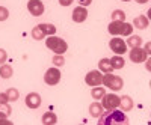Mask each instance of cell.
I'll use <instances>...</instances> for the list:
<instances>
[{"label": "cell", "mask_w": 151, "mask_h": 125, "mask_svg": "<svg viewBox=\"0 0 151 125\" xmlns=\"http://www.w3.org/2000/svg\"><path fill=\"white\" fill-rule=\"evenodd\" d=\"M127 124L129 118L125 115V111H122L121 109L106 110L98 118V125H127Z\"/></svg>", "instance_id": "cell-1"}, {"label": "cell", "mask_w": 151, "mask_h": 125, "mask_svg": "<svg viewBox=\"0 0 151 125\" xmlns=\"http://www.w3.org/2000/svg\"><path fill=\"white\" fill-rule=\"evenodd\" d=\"M45 47H47L48 50H52L55 54H65L67 50H68L67 41H64L62 38H58V36H55V35L47 36V39H45Z\"/></svg>", "instance_id": "cell-2"}, {"label": "cell", "mask_w": 151, "mask_h": 125, "mask_svg": "<svg viewBox=\"0 0 151 125\" xmlns=\"http://www.w3.org/2000/svg\"><path fill=\"white\" fill-rule=\"evenodd\" d=\"M101 84H104L106 87H109L112 92H118V91L122 89L124 81H122V79L119 76H113L112 72H106L104 76H103V83Z\"/></svg>", "instance_id": "cell-3"}, {"label": "cell", "mask_w": 151, "mask_h": 125, "mask_svg": "<svg viewBox=\"0 0 151 125\" xmlns=\"http://www.w3.org/2000/svg\"><path fill=\"white\" fill-rule=\"evenodd\" d=\"M119 103H121V96H118L116 94H106L101 98V104L106 110H112V109H119Z\"/></svg>", "instance_id": "cell-4"}, {"label": "cell", "mask_w": 151, "mask_h": 125, "mask_svg": "<svg viewBox=\"0 0 151 125\" xmlns=\"http://www.w3.org/2000/svg\"><path fill=\"white\" fill-rule=\"evenodd\" d=\"M44 81L48 86H56L60 81V71H59V68L58 66L48 68L45 71V74H44Z\"/></svg>", "instance_id": "cell-5"}, {"label": "cell", "mask_w": 151, "mask_h": 125, "mask_svg": "<svg viewBox=\"0 0 151 125\" xmlns=\"http://www.w3.org/2000/svg\"><path fill=\"white\" fill-rule=\"evenodd\" d=\"M109 47H110V50L115 54H124L125 51H127V42H125L124 39H121V38H112L110 41H109Z\"/></svg>", "instance_id": "cell-6"}, {"label": "cell", "mask_w": 151, "mask_h": 125, "mask_svg": "<svg viewBox=\"0 0 151 125\" xmlns=\"http://www.w3.org/2000/svg\"><path fill=\"white\" fill-rule=\"evenodd\" d=\"M85 83H86L88 86H91V87L100 86V84L103 83V74L100 72V71H97V69H92V71H89V72L86 74Z\"/></svg>", "instance_id": "cell-7"}, {"label": "cell", "mask_w": 151, "mask_h": 125, "mask_svg": "<svg viewBox=\"0 0 151 125\" xmlns=\"http://www.w3.org/2000/svg\"><path fill=\"white\" fill-rule=\"evenodd\" d=\"M130 60L133 62V64H142V62H145L148 59V54L144 48L141 47H136V48H132L130 50V54H129Z\"/></svg>", "instance_id": "cell-8"}, {"label": "cell", "mask_w": 151, "mask_h": 125, "mask_svg": "<svg viewBox=\"0 0 151 125\" xmlns=\"http://www.w3.org/2000/svg\"><path fill=\"white\" fill-rule=\"evenodd\" d=\"M27 9H29V12H30L33 17L42 15L44 11H45L44 3L41 2V0H29V2H27Z\"/></svg>", "instance_id": "cell-9"}, {"label": "cell", "mask_w": 151, "mask_h": 125, "mask_svg": "<svg viewBox=\"0 0 151 125\" xmlns=\"http://www.w3.org/2000/svg\"><path fill=\"white\" fill-rule=\"evenodd\" d=\"M124 27H125V21H115V20H112L110 24L107 26V32L112 36H122Z\"/></svg>", "instance_id": "cell-10"}, {"label": "cell", "mask_w": 151, "mask_h": 125, "mask_svg": "<svg viewBox=\"0 0 151 125\" xmlns=\"http://www.w3.org/2000/svg\"><path fill=\"white\" fill-rule=\"evenodd\" d=\"M71 18H73L74 23H85L86 18H88V9L85 6H77L73 11Z\"/></svg>", "instance_id": "cell-11"}, {"label": "cell", "mask_w": 151, "mask_h": 125, "mask_svg": "<svg viewBox=\"0 0 151 125\" xmlns=\"http://www.w3.org/2000/svg\"><path fill=\"white\" fill-rule=\"evenodd\" d=\"M41 103H42V98H41L40 94L30 92V94L26 95V106L29 109H38V107L41 106Z\"/></svg>", "instance_id": "cell-12"}, {"label": "cell", "mask_w": 151, "mask_h": 125, "mask_svg": "<svg viewBox=\"0 0 151 125\" xmlns=\"http://www.w3.org/2000/svg\"><path fill=\"white\" fill-rule=\"evenodd\" d=\"M104 111V107H103V104L100 103V101H95V103H92L91 106H89V115L92 116V118H100L101 116V113Z\"/></svg>", "instance_id": "cell-13"}, {"label": "cell", "mask_w": 151, "mask_h": 125, "mask_svg": "<svg viewBox=\"0 0 151 125\" xmlns=\"http://www.w3.org/2000/svg\"><path fill=\"white\" fill-rule=\"evenodd\" d=\"M148 18H147V15H137V17H134V20H133V27H136V29H139V30H144V29H147L148 27Z\"/></svg>", "instance_id": "cell-14"}, {"label": "cell", "mask_w": 151, "mask_h": 125, "mask_svg": "<svg viewBox=\"0 0 151 125\" xmlns=\"http://www.w3.org/2000/svg\"><path fill=\"white\" fill-rule=\"evenodd\" d=\"M133 106H134V103H133V99H132L129 95H124V96H121L119 109H121L122 111H130V110L133 109Z\"/></svg>", "instance_id": "cell-15"}, {"label": "cell", "mask_w": 151, "mask_h": 125, "mask_svg": "<svg viewBox=\"0 0 151 125\" xmlns=\"http://www.w3.org/2000/svg\"><path fill=\"white\" fill-rule=\"evenodd\" d=\"M41 122L44 125H55L58 122V116H56V113H53L52 110L45 111V113L42 115V118H41Z\"/></svg>", "instance_id": "cell-16"}, {"label": "cell", "mask_w": 151, "mask_h": 125, "mask_svg": "<svg viewBox=\"0 0 151 125\" xmlns=\"http://www.w3.org/2000/svg\"><path fill=\"white\" fill-rule=\"evenodd\" d=\"M106 95V89L103 86H94L92 91H91V96L95 99V101H100L103 96Z\"/></svg>", "instance_id": "cell-17"}, {"label": "cell", "mask_w": 151, "mask_h": 125, "mask_svg": "<svg viewBox=\"0 0 151 125\" xmlns=\"http://www.w3.org/2000/svg\"><path fill=\"white\" fill-rule=\"evenodd\" d=\"M12 74H14V69H12L11 65L3 64L2 66H0V79H3V80L11 79V77H12Z\"/></svg>", "instance_id": "cell-18"}, {"label": "cell", "mask_w": 151, "mask_h": 125, "mask_svg": "<svg viewBox=\"0 0 151 125\" xmlns=\"http://www.w3.org/2000/svg\"><path fill=\"white\" fill-rule=\"evenodd\" d=\"M40 26V29L45 33V36H52L56 33V26L55 24H50V23H41V24H38Z\"/></svg>", "instance_id": "cell-19"}, {"label": "cell", "mask_w": 151, "mask_h": 125, "mask_svg": "<svg viewBox=\"0 0 151 125\" xmlns=\"http://www.w3.org/2000/svg\"><path fill=\"white\" fill-rule=\"evenodd\" d=\"M98 68H100V71L101 72H112L113 71V66H112V64H110V59H101L98 62Z\"/></svg>", "instance_id": "cell-20"}, {"label": "cell", "mask_w": 151, "mask_h": 125, "mask_svg": "<svg viewBox=\"0 0 151 125\" xmlns=\"http://www.w3.org/2000/svg\"><path fill=\"white\" fill-rule=\"evenodd\" d=\"M110 64H112L113 69H122L124 65H125V60H124V57H121L119 54H116V56H113L110 59Z\"/></svg>", "instance_id": "cell-21"}, {"label": "cell", "mask_w": 151, "mask_h": 125, "mask_svg": "<svg viewBox=\"0 0 151 125\" xmlns=\"http://www.w3.org/2000/svg\"><path fill=\"white\" fill-rule=\"evenodd\" d=\"M127 42V47H130V48H136V47H141L142 45V38L141 36H133V35H130L129 36V39L125 41Z\"/></svg>", "instance_id": "cell-22"}, {"label": "cell", "mask_w": 151, "mask_h": 125, "mask_svg": "<svg viewBox=\"0 0 151 125\" xmlns=\"http://www.w3.org/2000/svg\"><path fill=\"white\" fill-rule=\"evenodd\" d=\"M8 94V98H9V103H15L18 101V98H20V92L18 89H15V87H9V89L6 91Z\"/></svg>", "instance_id": "cell-23"}, {"label": "cell", "mask_w": 151, "mask_h": 125, "mask_svg": "<svg viewBox=\"0 0 151 125\" xmlns=\"http://www.w3.org/2000/svg\"><path fill=\"white\" fill-rule=\"evenodd\" d=\"M30 33H32V38H33V39H36V41H41V39H44V38H45V33L40 29V26H35V27L32 29V32H30Z\"/></svg>", "instance_id": "cell-24"}, {"label": "cell", "mask_w": 151, "mask_h": 125, "mask_svg": "<svg viewBox=\"0 0 151 125\" xmlns=\"http://www.w3.org/2000/svg\"><path fill=\"white\" fill-rule=\"evenodd\" d=\"M112 20L115 21H125V12L121 9H115L112 12Z\"/></svg>", "instance_id": "cell-25"}, {"label": "cell", "mask_w": 151, "mask_h": 125, "mask_svg": "<svg viewBox=\"0 0 151 125\" xmlns=\"http://www.w3.org/2000/svg\"><path fill=\"white\" fill-rule=\"evenodd\" d=\"M53 60V65L55 66H64V64H65V59H64V54H55V57L52 59Z\"/></svg>", "instance_id": "cell-26"}, {"label": "cell", "mask_w": 151, "mask_h": 125, "mask_svg": "<svg viewBox=\"0 0 151 125\" xmlns=\"http://www.w3.org/2000/svg\"><path fill=\"white\" fill-rule=\"evenodd\" d=\"M9 18V11L5 6H0V21H6Z\"/></svg>", "instance_id": "cell-27"}, {"label": "cell", "mask_w": 151, "mask_h": 125, "mask_svg": "<svg viewBox=\"0 0 151 125\" xmlns=\"http://www.w3.org/2000/svg\"><path fill=\"white\" fill-rule=\"evenodd\" d=\"M0 111H3V113L5 115H11L12 113V109H11V106L8 104V103H2V104H0Z\"/></svg>", "instance_id": "cell-28"}, {"label": "cell", "mask_w": 151, "mask_h": 125, "mask_svg": "<svg viewBox=\"0 0 151 125\" xmlns=\"http://www.w3.org/2000/svg\"><path fill=\"white\" fill-rule=\"evenodd\" d=\"M132 33H133V24L125 23V27H124V33H122V36H130Z\"/></svg>", "instance_id": "cell-29"}, {"label": "cell", "mask_w": 151, "mask_h": 125, "mask_svg": "<svg viewBox=\"0 0 151 125\" xmlns=\"http://www.w3.org/2000/svg\"><path fill=\"white\" fill-rule=\"evenodd\" d=\"M0 125H12V122L8 121V115H5L3 111H0Z\"/></svg>", "instance_id": "cell-30"}, {"label": "cell", "mask_w": 151, "mask_h": 125, "mask_svg": "<svg viewBox=\"0 0 151 125\" xmlns=\"http://www.w3.org/2000/svg\"><path fill=\"white\" fill-rule=\"evenodd\" d=\"M6 60H8V53L5 51L3 48H0V65H3Z\"/></svg>", "instance_id": "cell-31"}, {"label": "cell", "mask_w": 151, "mask_h": 125, "mask_svg": "<svg viewBox=\"0 0 151 125\" xmlns=\"http://www.w3.org/2000/svg\"><path fill=\"white\" fill-rule=\"evenodd\" d=\"M2 103H9V98L6 92H0V104Z\"/></svg>", "instance_id": "cell-32"}, {"label": "cell", "mask_w": 151, "mask_h": 125, "mask_svg": "<svg viewBox=\"0 0 151 125\" xmlns=\"http://www.w3.org/2000/svg\"><path fill=\"white\" fill-rule=\"evenodd\" d=\"M73 2H74V0H59V5L60 6H70V5H73Z\"/></svg>", "instance_id": "cell-33"}, {"label": "cell", "mask_w": 151, "mask_h": 125, "mask_svg": "<svg viewBox=\"0 0 151 125\" xmlns=\"http://www.w3.org/2000/svg\"><path fill=\"white\" fill-rule=\"evenodd\" d=\"M144 50L147 51V54H148V56H151V41L145 42V45H144Z\"/></svg>", "instance_id": "cell-34"}, {"label": "cell", "mask_w": 151, "mask_h": 125, "mask_svg": "<svg viewBox=\"0 0 151 125\" xmlns=\"http://www.w3.org/2000/svg\"><path fill=\"white\" fill-rule=\"evenodd\" d=\"M77 2H79L80 6H85V8H86V6H89V5L92 3V0H77Z\"/></svg>", "instance_id": "cell-35"}, {"label": "cell", "mask_w": 151, "mask_h": 125, "mask_svg": "<svg viewBox=\"0 0 151 125\" xmlns=\"http://www.w3.org/2000/svg\"><path fill=\"white\" fill-rule=\"evenodd\" d=\"M145 69H147L148 72H151V57H148V59L145 60Z\"/></svg>", "instance_id": "cell-36"}, {"label": "cell", "mask_w": 151, "mask_h": 125, "mask_svg": "<svg viewBox=\"0 0 151 125\" xmlns=\"http://www.w3.org/2000/svg\"><path fill=\"white\" fill-rule=\"evenodd\" d=\"M134 2H136V3H139V5H144V3L148 2V0H134Z\"/></svg>", "instance_id": "cell-37"}, {"label": "cell", "mask_w": 151, "mask_h": 125, "mask_svg": "<svg viewBox=\"0 0 151 125\" xmlns=\"http://www.w3.org/2000/svg\"><path fill=\"white\" fill-rule=\"evenodd\" d=\"M147 18H148V20H151V8L147 11Z\"/></svg>", "instance_id": "cell-38"}, {"label": "cell", "mask_w": 151, "mask_h": 125, "mask_svg": "<svg viewBox=\"0 0 151 125\" xmlns=\"http://www.w3.org/2000/svg\"><path fill=\"white\" fill-rule=\"evenodd\" d=\"M121 2H130V0H121Z\"/></svg>", "instance_id": "cell-39"}, {"label": "cell", "mask_w": 151, "mask_h": 125, "mask_svg": "<svg viewBox=\"0 0 151 125\" xmlns=\"http://www.w3.org/2000/svg\"><path fill=\"white\" fill-rule=\"evenodd\" d=\"M150 86H151V81H150Z\"/></svg>", "instance_id": "cell-40"}, {"label": "cell", "mask_w": 151, "mask_h": 125, "mask_svg": "<svg viewBox=\"0 0 151 125\" xmlns=\"http://www.w3.org/2000/svg\"><path fill=\"white\" fill-rule=\"evenodd\" d=\"M150 116H151V115H150Z\"/></svg>", "instance_id": "cell-41"}]
</instances>
